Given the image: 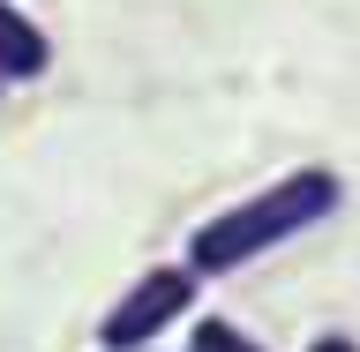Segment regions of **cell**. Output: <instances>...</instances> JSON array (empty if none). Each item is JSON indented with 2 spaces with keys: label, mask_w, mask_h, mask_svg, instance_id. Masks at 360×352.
Listing matches in <instances>:
<instances>
[{
  "label": "cell",
  "mask_w": 360,
  "mask_h": 352,
  "mask_svg": "<svg viewBox=\"0 0 360 352\" xmlns=\"http://www.w3.org/2000/svg\"><path fill=\"white\" fill-rule=\"evenodd\" d=\"M188 352H263L240 322H225V315H195L188 322Z\"/></svg>",
  "instance_id": "277c9868"
},
{
  "label": "cell",
  "mask_w": 360,
  "mask_h": 352,
  "mask_svg": "<svg viewBox=\"0 0 360 352\" xmlns=\"http://www.w3.org/2000/svg\"><path fill=\"white\" fill-rule=\"evenodd\" d=\"M0 98H8V83H0Z\"/></svg>",
  "instance_id": "8992f818"
},
{
  "label": "cell",
  "mask_w": 360,
  "mask_h": 352,
  "mask_svg": "<svg viewBox=\"0 0 360 352\" xmlns=\"http://www.w3.org/2000/svg\"><path fill=\"white\" fill-rule=\"evenodd\" d=\"M338 202H345V180H338L330 165H300V173L240 195L233 210L202 218L195 233H188V270H195V278H233V270H248L255 255H270V247L300 240L308 225H323Z\"/></svg>",
  "instance_id": "6da1fadb"
},
{
  "label": "cell",
  "mask_w": 360,
  "mask_h": 352,
  "mask_svg": "<svg viewBox=\"0 0 360 352\" xmlns=\"http://www.w3.org/2000/svg\"><path fill=\"white\" fill-rule=\"evenodd\" d=\"M308 352H360V345H353V337H345V330H323V337H315Z\"/></svg>",
  "instance_id": "5b68a950"
},
{
  "label": "cell",
  "mask_w": 360,
  "mask_h": 352,
  "mask_svg": "<svg viewBox=\"0 0 360 352\" xmlns=\"http://www.w3.org/2000/svg\"><path fill=\"white\" fill-rule=\"evenodd\" d=\"M45 67H53V38H45L38 22H30V8H15V0H0V83H38Z\"/></svg>",
  "instance_id": "3957f363"
},
{
  "label": "cell",
  "mask_w": 360,
  "mask_h": 352,
  "mask_svg": "<svg viewBox=\"0 0 360 352\" xmlns=\"http://www.w3.org/2000/svg\"><path fill=\"white\" fill-rule=\"evenodd\" d=\"M143 352H158V345H143Z\"/></svg>",
  "instance_id": "52a82bcc"
},
{
  "label": "cell",
  "mask_w": 360,
  "mask_h": 352,
  "mask_svg": "<svg viewBox=\"0 0 360 352\" xmlns=\"http://www.w3.org/2000/svg\"><path fill=\"white\" fill-rule=\"evenodd\" d=\"M195 292H202V278H195L188 263L143 270V278H135V285L98 315V352H143V345H158L180 315L195 308Z\"/></svg>",
  "instance_id": "7a4b0ae2"
}]
</instances>
